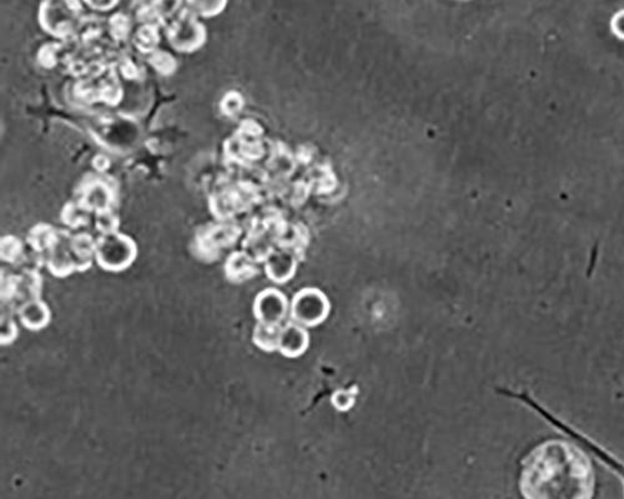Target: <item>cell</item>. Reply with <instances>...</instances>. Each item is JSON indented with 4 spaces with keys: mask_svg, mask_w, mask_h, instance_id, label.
<instances>
[{
    "mask_svg": "<svg viewBox=\"0 0 624 499\" xmlns=\"http://www.w3.org/2000/svg\"><path fill=\"white\" fill-rule=\"evenodd\" d=\"M165 35L170 45L180 52H193L207 41V28L189 6H183L165 24Z\"/></svg>",
    "mask_w": 624,
    "mask_h": 499,
    "instance_id": "5b68a950",
    "label": "cell"
},
{
    "mask_svg": "<svg viewBox=\"0 0 624 499\" xmlns=\"http://www.w3.org/2000/svg\"><path fill=\"white\" fill-rule=\"evenodd\" d=\"M84 4L85 6H89V8H92V10H97V12H109L113 8L118 6L119 4V1H116V0H97V1H94V0H88V1H84Z\"/></svg>",
    "mask_w": 624,
    "mask_h": 499,
    "instance_id": "836d02e7",
    "label": "cell"
},
{
    "mask_svg": "<svg viewBox=\"0 0 624 499\" xmlns=\"http://www.w3.org/2000/svg\"><path fill=\"white\" fill-rule=\"evenodd\" d=\"M309 346V335L295 322H287L281 328L279 349L282 356L289 358L301 356Z\"/></svg>",
    "mask_w": 624,
    "mask_h": 499,
    "instance_id": "4fadbf2b",
    "label": "cell"
},
{
    "mask_svg": "<svg viewBox=\"0 0 624 499\" xmlns=\"http://www.w3.org/2000/svg\"><path fill=\"white\" fill-rule=\"evenodd\" d=\"M146 62L151 65L159 74L172 75L175 73V70L178 68L176 59L172 55V52L164 50V49H156L154 52H151L149 55H146Z\"/></svg>",
    "mask_w": 624,
    "mask_h": 499,
    "instance_id": "484cf974",
    "label": "cell"
},
{
    "mask_svg": "<svg viewBox=\"0 0 624 499\" xmlns=\"http://www.w3.org/2000/svg\"><path fill=\"white\" fill-rule=\"evenodd\" d=\"M70 250L74 260L75 270L84 272L92 267L95 260L97 239L89 232H76L70 239Z\"/></svg>",
    "mask_w": 624,
    "mask_h": 499,
    "instance_id": "5bb4252c",
    "label": "cell"
},
{
    "mask_svg": "<svg viewBox=\"0 0 624 499\" xmlns=\"http://www.w3.org/2000/svg\"><path fill=\"white\" fill-rule=\"evenodd\" d=\"M59 230L50 224H36L29 230L25 242L35 253L41 255L46 260V255L55 245L59 237Z\"/></svg>",
    "mask_w": 624,
    "mask_h": 499,
    "instance_id": "ac0fdd59",
    "label": "cell"
},
{
    "mask_svg": "<svg viewBox=\"0 0 624 499\" xmlns=\"http://www.w3.org/2000/svg\"><path fill=\"white\" fill-rule=\"evenodd\" d=\"M282 326H270L258 322L254 328L252 341L260 350L265 352H274L279 349V339Z\"/></svg>",
    "mask_w": 624,
    "mask_h": 499,
    "instance_id": "d4e9b609",
    "label": "cell"
},
{
    "mask_svg": "<svg viewBox=\"0 0 624 499\" xmlns=\"http://www.w3.org/2000/svg\"><path fill=\"white\" fill-rule=\"evenodd\" d=\"M504 395L515 398L518 401L522 402L523 405H526L527 407L531 408L533 412L539 414L541 419H544L550 427H553L555 430H560L563 435L569 437L573 442L577 443L581 447L588 451L593 454L596 458L599 459L603 465H607L608 468L616 473L619 479L622 481L624 489V462L619 461L616 456H613L606 448L599 446L596 441H593L592 438L582 433L581 430L574 428L572 426L567 423L566 421L560 419L558 416H555L553 412H550V409L544 407L543 405H541L536 398H533L529 393L521 391V392H515V391L502 390Z\"/></svg>",
    "mask_w": 624,
    "mask_h": 499,
    "instance_id": "7a4b0ae2",
    "label": "cell"
},
{
    "mask_svg": "<svg viewBox=\"0 0 624 499\" xmlns=\"http://www.w3.org/2000/svg\"><path fill=\"white\" fill-rule=\"evenodd\" d=\"M63 54V41H52L41 46L36 55L38 63L46 69H53L62 64Z\"/></svg>",
    "mask_w": 624,
    "mask_h": 499,
    "instance_id": "4316f807",
    "label": "cell"
},
{
    "mask_svg": "<svg viewBox=\"0 0 624 499\" xmlns=\"http://www.w3.org/2000/svg\"><path fill=\"white\" fill-rule=\"evenodd\" d=\"M70 230H59L55 245L46 255V266L50 274L57 277H67L75 272V265L71 250H70V239H71Z\"/></svg>",
    "mask_w": 624,
    "mask_h": 499,
    "instance_id": "7c38bea8",
    "label": "cell"
},
{
    "mask_svg": "<svg viewBox=\"0 0 624 499\" xmlns=\"http://www.w3.org/2000/svg\"><path fill=\"white\" fill-rule=\"evenodd\" d=\"M94 226L100 235H109L119 231V216L115 213V210H104L94 213Z\"/></svg>",
    "mask_w": 624,
    "mask_h": 499,
    "instance_id": "83f0119b",
    "label": "cell"
},
{
    "mask_svg": "<svg viewBox=\"0 0 624 499\" xmlns=\"http://www.w3.org/2000/svg\"><path fill=\"white\" fill-rule=\"evenodd\" d=\"M43 277L39 271L18 270L1 274V312L18 315L25 304L41 299Z\"/></svg>",
    "mask_w": 624,
    "mask_h": 499,
    "instance_id": "3957f363",
    "label": "cell"
},
{
    "mask_svg": "<svg viewBox=\"0 0 624 499\" xmlns=\"http://www.w3.org/2000/svg\"><path fill=\"white\" fill-rule=\"evenodd\" d=\"M333 405L340 411H346L354 405V397L349 392L338 391V393L333 396Z\"/></svg>",
    "mask_w": 624,
    "mask_h": 499,
    "instance_id": "d6a6232c",
    "label": "cell"
},
{
    "mask_svg": "<svg viewBox=\"0 0 624 499\" xmlns=\"http://www.w3.org/2000/svg\"><path fill=\"white\" fill-rule=\"evenodd\" d=\"M159 29L160 27L151 25V24L139 25L138 28L134 30L132 38V45L135 48V50L146 57L151 52H154L156 49H159V44H160Z\"/></svg>",
    "mask_w": 624,
    "mask_h": 499,
    "instance_id": "44dd1931",
    "label": "cell"
},
{
    "mask_svg": "<svg viewBox=\"0 0 624 499\" xmlns=\"http://www.w3.org/2000/svg\"><path fill=\"white\" fill-rule=\"evenodd\" d=\"M611 30L619 41H624V9L616 13L611 19Z\"/></svg>",
    "mask_w": 624,
    "mask_h": 499,
    "instance_id": "1f68e13d",
    "label": "cell"
},
{
    "mask_svg": "<svg viewBox=\"0 0 624 499\" xmlns=\"http://www.w3.org/2000/svg\"><path fill=\"white\" fill-rule=\"evenodd\" d=\"M330 311L328 300L315 288H306L292 300L291 318L301 326L312 328L326 320Z\"/></svg>",
    "mask_w": 624,
    "mask_h": 499,
    "instance_id": "30bf717a",
    "label": "cell"
},
{
    "mask_svg": "<svg viewBox=\"0 0 624 499\" xmlns=\"http://www.w3.org/2000/svg\"><path fill=\"white\" fill-rule=\"evenodd\" d=\"M27 255V244L19 237L6 235L1 237L0 241V258L6 264L13 265L18 270L23 266Z\"/></svg>",
    "mask_w": 624,
    "mask_h": 499,
    "instance_id": "603a6c76",
    "label": "cell"
},
{
    "mask_svg": "<svg viewBox=\"0 0 624 499\" xmlns=\"http://www.w3.org/2000/svg\"><path fill=\"white\" fill-rule=\"evenodd\" d=\"M18 316L24 328L32 331H38L46 328L52 318V314L48 304L41 299L35 300L23 306L18 312Z\"/></svg>",
    "mask_w": 624,
    "mask_h": 499,
    "instance_id": "d6986e66",
    "label": "cell"
},
{
    "mask_svg": "<svg viewBox=\"0 0 624 499\" xmlns=\"http://www.w3.org/2000/svg\"><path fill=\"white\" fill-rule=\"evenodd\" d=\"M118 188L113 178L106 175H89L81 181L78 189V199L92 213L114 210Z\"/></svg>",
    "mask_w": 624,
    "mask_h": 499,
    "instance_id": "9c48e42d",
    "label": "cell"
},
{
    "mask_svg": "<svg viewBox=\"0 0 624 499\" xmlns=\"http://www.w3.org/2000/svg\"><path fill=\"white\" fill-rule=\"evenodd\" d=\"M295 260L287 251H272L265 260V270L272 281L284 283L291 279L295 272Z\"/></svg>",
    "mask_w": 624,
    "mask_h": 499,
    "instance_id": "e0dca14e",
    "label": "cell"
},
{
    "mask_svg": "<svg viewBox=\"0 0 624 499\" xmlns=\"http://www.w3.org/2000/svg\"><path fill=\"white\" fill-rule=\"evenodd\" d=\"M74 95L83 103L116 106L124 95L118 70L106 68L97 74L78 79L74 84Z\"/></svg>",
    "mask_w": 624,
    "mask_h": 499,
    "instance_id": "8992f818",
    "label": "cell"
},
{
    "mask_svg": "<svg viewBox=\"0 0 624 499\" xmlns=\"http://www.w3.org/2000/svg\"><path fill=\"white\" fill-rule=\"evenodd\" d=\"M286 296L275 288H266L258 293L254 302V316L260 323L282 326L287 315Z\"/></svg>",
    "mask_w": 624,
    "mask_h": 499,
    "instance_id": "8fae6325",
    "label": "cell"
},
{
    "mask_svg": "<svg viewBox=\"0 0 624 499\" xmlns=\"http://www.w3.org/2000/svg\"><path fill=\"white\" fill-rule=\"evenodd\" d=\"M240 234V227L233 220L207 225L196 232L194 255L204 262L216 261L223 250L235 245Z\"/></svg>",
    "mask_w": 624,
    "mask_h": 499,
    "instance_id": "52a82bcc",
    "label": "cell"
},
{
    "mask_svg": "<svg viewBox=\"0 0 624 499\" xmlns=\"http://www.w3.org/2000/svg\"><path fill=\"white\" fill-rule=\"evenodd\" d=\"M94 213L78 200L69 201L62 210V220L70 229H81L92 223Z\"/></svg>",
    "mask_w": 624,
    "mask_h": 499,
    "instance_id": "cb8c5ba5",
    "label": "cell"
},
{
    "mask_svg": "<svg viewBox=\"0 0 624 499\" xmlns=\"http://www.w3.org/2000/svg\"><path fill=\"white\" fill-rule=\"evenodd\" d=\"M138 256V247L132 237L114 232L97 237L95 260L104 270L120 272L132 266Z\"/></svg>",
    "mask_w": 624,
    "mask_h": 499,
    "instance_id": "ba28073f",
    "label": "cell"
},
{
    "mask_svg": "<svg viewBox=\"0 0 624 499\" xmlns=\"http://www.w3.org/2000/svg\"><path fill=\"white\" fill-rule=\"evenodd\" d=\"M242 98L240 94L236 92H229L223 95L220 103V108L223 115L226 116H235L239 114L242 108Z\"/></svg>",
    "mask_w": 624,
    "mask_h": 499,
    "instance_id": "4dcf8cb0",
    "label": "cell"
},
{
    "mask_svg": "<svg viewBox=\"0 0 624 499\" xmlns=\"http://www.w3.org/2000/svg\"><path fill=\"white\" fill-rule=\"evenodd\" d=\"M84 3L78 0L44 1L39 8L41 28L60 41L73 36L81 17H84Z\"/></svg>",
    "mask_w": 624,
    "mask_h": 499,
    "instance_id": "277c9868",
    "label": "cell"
},
{
    "mask_svg": "<svg viewBox=\"0 0 624 499\" xmlns=\"http://www.w3.org/2000/svg\"><path fill=\"white\" fill-rule=\"evenodd\" d=\"M520 489L525 499H593L596 476L579 444L550 440L522 461Z\"/></svg>",
    "mask_w": 624,
    "mask_h": 499,
    "instance_id": "6da1fadb",
    "label": "cell"
},
{
    "mask_svg": "<svg viewBox=\"0 0 624 499\" xmlns=\"http://www.w3.org/2000/svg\"><path fill=\"white\" fill-rule=\"evenodd\" d=\"M223 271L226 279L233 283L249 281L258 272L255 261L244 251L231 253L225 262Z\"/></svg>",
    "mask_w": 624,
    "mask_h": 499,
    "instance_id": "2e32d148",
    "label": "cell"
},
{
    "mask_svg": "<svg viewBox=\"0 0 624 499\" xmlns=\"http://www.w3.org/2000/svg\"><path fill=\"white\" fill-rule=\"evenodd\" d=\"M197 17H214L223 10L226 1H185Z\"/></svg>",
    "mask_w": 624,
    "mask_h": 499,
    "instance_id": "f1b7e54d",
    "label": "cell"
},
{
    "mask_svg": "<svg viewBox=\"0 0 624 499\" xmlns=\"http://www.w3.org/2000/svg\"><path fill=\"white\" fill-rule=\"evenodd\" d=\"M115 69L118 70V73L124 79L132 81V83L143 81L145 79V75H146V69L144 66L141 59L139 57L137 52L129 50L127 48L121 52L120 57L118 59V63L115 65Z\"/></svg>",
    "mask_w": 624,
    "mask_h": 499,
    "instance_id": "ffe728a7",
    "label": "cell"
},
{
    "mask_svg": "<svg viewBox=\"0 0 624 499\" xmlns=\"http://www.w3.org/2000/svg\"><path fill=\"white\" fill-rule=\"evenodd\" d=\"M0 341L1 344H11L17 339L18 326L14 316L1 312V323H0Z\"/></svg>",
    "mask_w": 624,
    "mask_h": 499,
    "instance_id": "f546056e",
    "label": "cell"
},
{
    "mask_svg": "<svg viewBox=\"0 0 624 499\" xmlns=\"http://www.w3.org/2000/svg\"><path fill=\"white\" fill-rule=\"evenodd\" d=\"M92 167L99 174H104L110 167L109 157L104 154H97L92 159Z\"/></svg>",
    "mask_w": 624,
    "mask_h": 499,
    "instance_id": "e575fe53",
    "label": "cell"
},
{
    "mask_svg": "<svg viewBox=\"0 0 624 499\" xmlns=\"http://www.w3.org/2000/svg\"><path fill=\"white\" fill-rule=\"evenodd\" d=\"M108 33L119 45H126L134 34V19L124 12H116L108 19Z\"/></svg>",
    "mask_w": 624,
    "mask_h": 499,
    "instance_id": "7402d4cb",
    "label": "cell"
},
{
    "mask_svg": "<svg viewBox=\"0 0 624 499\" xmlns=\"http://www.w3.org/2000/svg\"><path fill=\"white\" fill-rule=\"evenodd\" d=\"M108 36V20L95 14H89L81 17V23L69 39H73L81 45H89Z\"/></svg>",
    "mask_w": 624,
    "mask_h": 499,
    "instance_id": "9a60e30c",
    "label": "cell"
}]
</instances>
